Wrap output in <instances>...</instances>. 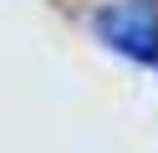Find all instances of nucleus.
I'll list each match as a JSON object with an SVG mask.
<instances>
[{"instance_id":"nucleus-1","label":"nucleus","mask_w":158,"mask_h":153,"mask_svg":"<svg viewBox=\"0 0 158 153\" xmlns=\"http://www.w3.org/2000/svg\"><path fill=\"white\" fill-rule=\"evenodd\" d=\"M97 36L133 61H158V5L153 0H112L97 10Z\"/></svg>"}]
</instances>
